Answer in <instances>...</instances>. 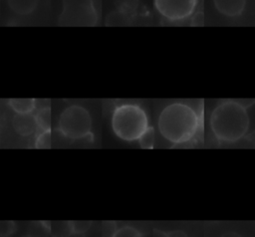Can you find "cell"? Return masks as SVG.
Masks as SVG:
<instances>
[{
	"label": "cell",
	"instance_id": "ac0fdd59",
	"mask_svg": "<svg viewBox=\"0 0 255 237\" xmlns=\"http://www.w3.org/2000/svg\"><path fill=\"white\" fill-rule=\"evenodd\" d=\"M16 230V225L13 221L0 222V237H9Z\"/></svg>",
	"mask_w": 255,
	"mask_h": 237
},
{
	"label": "cell",
	"instance_id": "52a82bcc",
	"mask_svg": "<svg viewBox=\"0 0 255 237\" xmlns=\"http://www.w3.org/2000/svg\"><path fill=\"white\" fill-rule=\"evenodd\" d=\"M12 124L15 131L22 136L31 135L38 128L33 113L15 114L12 119Z\"/></svg>",
	"mask_w": 255,
	"mask_h": 237
},
{
	"label": "cell",
	"instance_id": "6da1fadb",
	"mask_svg": "<svg viewBox=\"0 0 255 237\" xmlns=\"http://www.w3.org/2000/svg\"><path fill=\"white\" fill-rule=\"evenodd\" d=\"M201 117L185 103H172L160 113L157 125L161 135L168 141L178 144L189 141L198 131Z\"/></svg>",
	"mask_w": 255,
	"mask_h": 237
},
{
	"label": "cell",
	"instance_id": "7a4b0ae2",
	"mask_svg": "<svg viewBox=\"0 0 255 237\" xmlns=\"http://www.w3.org/2000/svg\"><path fill=\"white\" fill-rule=\"evenodd\" d=\"M250 119L246 108L237 101H224L211 113L210 127L214 136L223 142H235L248 131Z\"/></svg>",
	"mask_w": 255,
	"mask_h": 237
},
{
	"label": "cell",
	"instance_id": "ffe728a7",
	"mask_svg": "<svg viewBox=\"0 0 255 237\" xmlns=\"http://www.w3.org/2000/svg\"><path fill=\"white\" fill-rule=\"evenodd\" d=\"M166 237H188L185 232L181 230H173L166 233Z\"/></svg>",
	"mask_w": 255,
	"mask_h": 237
},
{
	"label": "cell",
	"instance_id": "e0dca14e",
	"mask_svg": "<svg viewBox=\"0 0 255 237\" xmlns=\"http://www.w3.org/2000/svg\"><path fill=\"white\" fill-rule=\"evenodd\" d=\"M118 229L115 221H104L102 223V237H114Z\"/></svg>",
	"mask_w": 255,
	"mask_h": 237
},
{
	"label": "cell",
	"instance_id": "9c48e42d",
	"mask_svg": "<svg viewBox=\"0 0 255 237\" xmlns=\"http://www.w3.org/2000/svg\"><path fill=\"white\" fill-rule=\"evenodd\" d=\"M10 9L18 15H27L32 13L39 0H7Z\"/></svg>",
	"mask_w": 255,
	"mask_h": 237
},
{
	"label": "cell",
	"instance_id": "2e32d148",
	"mask_svg": "<svg viewBox=\"0 0 255 237\" xmlns=\"http://www.w3.org/2000/svg\"><path fill=\"white\" fill-rule=\"evenodd\" d=\"M114 237H142V234L132 226H123L117 229Z\"/></svg>",
	"mask_w": 255,
	"mask_h": 237
},
{
	"label": "cell",
	"instance_id": "4fadbf2b",
	"mask_svg": "<svg viewBox=\"0 0 255 237\" xmlns=\"http://www.w3.org/2000/svg\"><path fill=\"white\" fill-rule=\"evenodd\" d=\"M138 143L143 149H150L153 147L154 143V128L152 126H147L144 131L137 138Z\"/></svg>",
	"mask_w": 255,
	"mask_h": 237
},
{
	"label": "cell",
	"instance_id": "3957f363",
	"mask_svg": "<svg viewBox=\"0 0 255 237\" xmlns=\"http://www.w3.org/2000/svg\"><path fill=\"white\" fill-rule=\"evenodd\" d=\"M147 126V116L137 105H121L113 113L112 128L115 134L123 140H137Z\"/></svg>",
	"mask_w": 255,
	"mask_h": 237
},
{
	"label": "cell",
	"instance_id": "5bb4252c",
	"mask_svg": "<svg viewBox=\"0 0 255 237\" xmlns=\"http://www.w3.org/2000/svg\"><path fill=\"white\" fill-rule=\"evenodd\" d=\"M138 5V0H116V6L119 9V12H122L126 15L132 14Z\"/></svg>",
	"mask_w": 255,
	"mask_h": 237
},
{
	"label": "cell",
	"instance_id": "ba28073f",
	"mask_svg": "<svg viewBox=\"0 0 255 237\" xmlns=\"http://www.w3.org/2000/svg\"><path fill=\"white\" fill-rule=\"evenodd\" d=\"M219 13L227 17H237L242 14L246 6V0H213Z\"/></svg>",
	"mask_w": 255,
	"mask_h": 237
},
{
	"label": "cell",
	"instance_id": "7c38bea8",
	"mask_svg": "<svg viewBox=\"0 0 255 237\" xmlns=\"http://www.w3.org/2000/svg\"><path fill=\"white\" fill-rule=\"evenodd\" d=\"M35 116L38 128L41 130H51V110L48 107L40 109Z\"/></svg>",
	"mask_w": 255,
	"mask_h": 237
},
{
	"label": "cell",
	"instance_id": "603a6c76",
	"mask_svg": "<svg viewBox=\"0 0 255 237\" xmlns=\"http://www.w3.org/2000/svg\"><path fill=\"white\" fill-rule=\"evenodd\" d=\"M68 237H86V235L84 233H76V232H72Z\"/></svg>",
	"mask_w": 255,
	"mask_h": 237
},
{
	"label": "cell",
	"instance_id": "7402d4cb",
	"mask_svg": "<svg viewBox=\"0 0 255 237\" xmlns=\"http://www.w3.org/2000/svg\"><path fill=\"white\" fill-rule=\"evenodd\" d=\"M221 237H242V236L239 235L238 233H235V232H227V233L223 234Z\"/></svg>",
	"mask_w": 255,
	"mask_h": 237
},
{
	"label": "cell",
	"instance_id": "8fae6325",
	"mask_svg": "<svg viewBox=\"0 0 255 237\" xmlns=\"http://www.w3.org/2000/svg\"><path fill=\"white\" fill-rule=\"evenodd\" d=\"M48 232L52 237H68L73 232L71 221H49Z\"/></svg>",
	"mask_w": 255,
	"mask_h": 237
},
{
	"label": "cell",
	"instance_id": "30bf717a",
	"mask_svg": "<svg viewBox=\"0 0 255 237\" xmlns=\"http://www.w3.org/2000/svg\"><path fill=\"white\" fill-rule=\"evenodd\" d=\"M8 105L16 114H30L36 108V101L34 99H10Z\"/></svg>",
	"mask_w": 255,
	"mask_h": 237
},
{
	"label": "cell",
	"instance_id": "d6986e66",
	"mask_svg": "<svg viewBox=\"0 0 255 237\" xmlns=\"http://www.w3.org/2000/svg\"><path fill=\"white\" fill-rule=\"evenodd\" d=\"M92 225V221H71L73 232L86 233Z\"/></svg>",
	"mask_w": 255,
	"mask_h": 237
},
{
	"label": "cell",
	"instance_id": "8992f818",
	"mask_svg": "<svg viewBox=\"0 0 255 237\" xmlns=\"http://www.w3.org/2000/svg\"><path fill=\"white\" fill-rule=\"evenodd\" d=\"M197 0H154L158 13L171 21L188 18L194 12Z\"/></svg>",
	"mask_w": 255,
	"mask_h": 237
},
{
	"label": "cell",
	"instance_id": "cb8c5ba5",
	"mask_svg": "<svg viewBox=\"0 0 255 237\" xmlns=\"http://www.w3.org/2000/svg\"><path fill=\"white\" fill-rule=\"evenodd\" d=\"M1 127H2V123H1V114H0V137H1Z\"/></svg>",
	"mask_w": 255,
	"mask_h": 237
},
{
	"label": "cell",
	"instance_id": "5b68a950",
	"mask_svg": "<svg viewBox=\"0 0 255 237\" xmlns=\"http://www.w3.org/2000/svg\"><path fill=\"white\" fill-rule=\"evenodd\" d=\"M98 22L94 0H63L60 23L68 26H94Z\"/></svg>",
	"mask_w": 255,
	"mask_h": 237
},
{
	"label": "cell",
	"instance_id": "9a60e30c",
	"mask_svg": "<svg viewBox=\"0 0 255 237\" xmlns=\"http://www.w3.org/2000/svg\"><path fill=\"white\" fill-rule=\"evenodd\" d=\"M51 130H42L35 140V147L40 149L51 148Z\"/></svg>",
	"mask_w": 255,
	"mask_h": 237
},
{
	"label": "cell",
	"instance_id": "277c9868",
	"mask_svg": "<svg viewBox=\"0 0 255 237\" xmlns=\"http://www.w3.org/2000/svg\"><path fill=\"white\" fill-rule=\"evenodd\" d=\"M92 118L89 111L73 105L65 109L59 118L58 129L70 139H81L91 133Z\"/></svg>",
	"mask_w": 255,
	"mask_h": 237
},
{
	"label": "cell",
	"instance_id": "d4e9b609",
	"mask_svg": "<svg viewBox=\"0 0 255 237\" xmlns=\"http://www.w3.org/2000/svg\"><path fill=\"white\" fill-rule=\"evenodd\" d=\"M21 237H33L32 235H29V234H27V235H23V236H21Z\"/></svg>",
	"mask_w": 255,
	"mask_h": 237
},
{
	"label": "cell",
	"instance_id": "44dd1931",
	"mask_svg": "<svg viewBox=\"0 0 255 237\" xmlns=\"http://www.w3.org/2000/svg\"><path fill=\"white\" fill-rule=\"evenodd\" d=\"M153 237H166V233L162 230L154 229L153 230Z\"/></svg>",
	"mask_w": 255,
	"mask_h": 237
}]
</instances>
